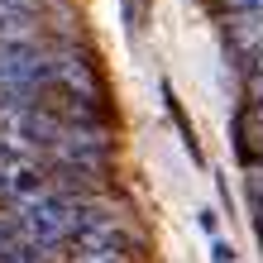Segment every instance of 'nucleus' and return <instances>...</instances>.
I'll list each match as a JSON object with an SVG mask.
<instances>
[{
	"label": "nucleus",
	"mask_w": 263,
	"mask_h": 263,
	"mask_svg": "<svg viewBox=\"0 0 263 263\" xmlns=\"http://www.w3.org/2000/svg\"><path fill=\"white\" fill-rule=\"evenodd\" d=\"M220 39H225V53L249 63L254 53H263V14H230L220 20Z\"/></svg>",
	"instance_id": "nucleus-2"
},
{
	"label": "nucleus",
	"mask_w": 263,
	"mask_h": 263,
	"mask_svg": "<svg viewBox=\"0 0 263 263\" xmlns=\"http://www.w3.org/2000/svg\"><path fill=\"white\" fill-rule=\"evenodd\" d=\"M14 244H24L20 215H14V206H0V254H5V249H14Z\"/></svg>",
	"instance_id": "nucleus-6"
},
{
	"label": "nucleus",
	"mask_w": 263,
	"mask_h": 263,
	"mask_svg": "<svg viewBox=\"0 0 263 263\" xmlns=\"http://www.w3.org/2000/svg\"><path fill=\"white\" fill-rule=\"evenodd\" d=\"M0 263H58V258L43 254V249H34V244H14V249L0 254Z\"/></svg>",
	"instance_id": "nucleus-8"
},
{
	"label": "nucleus",
	"mask_w": 263,
	"mask_h": 263,
	"mask_svg": "<svg viewBox=\"0 0 263 263\" xmlns=\"http://www.w3.org/2000/svg\"><path fill=\"white\" fill-rule=\"evenodd\" d=\"M24 39H34V14L0 5V43H24Z\"/></svg>",
	"instance_id": "nucleus-4"
},
{
	"label": "nucleus",
	"mask_w": 263,
	"mask_h": 263,
	"mask_svg": "<svg viewBox=\"0 0 263 263\" xmlns=\"http://www.w3.org/2000/svg\"><path fill=\"white\" fill-rule=\"evenodd\" d=\"M244 196H249V215H254V230L263 239V167H254V173L244 177Z\"/></svg>",
	"instance_id": "nucleus-5"
},
{
	"label": "nucleus",
	"mask_w": 263,
	"mask_h": 263,
	"mask_svg": "<svg viewBox=\"0 0 263 263\" xmlns=\"http://www.w3.org/2000/svg\"><path fill=\"white\" fill-rule=\"evenodd\" d=\"M163 110H167V120L177 125V134H182V148H187V158L192 163H206L201 158V144H196V129H192V120H187V110H182V101H177V91L163 82Z\"/></svg>",
	"instance_id": "nucleus-3"
},
{
	"label": "nucleus",
	"mask_w": 263,
	"mask_h": 263,
	"mask_svg": "<svg viewBox=\"0 0 263 263\" xmlns=\"http://www.w3.org/2000/svg\"><path fill=\"white\" fill-rule=\"evenodd\" d=\"M230 144H235V158H239L244 173L263 167V96H244V101L235 105Z\"/></svg>",
	"instance_id": "nucleus-1"
},
{
	"label": "nucleus",
	"mask_w": 263,
	"mask_h": 263,
	"mask_svg": "<svg viewBox=\"0 0 263 263\" xmlns=\"http://www.w3.org/2000/svg\"><path fill=\"white\" fill-rule=\"evenodd\" d=\"M196 225H201V230H206V235H211V239H215V235H220V215H215L211 206H206V211H196Z\"/></svg>",
	"instance_id": "nucleus-10"
},
{
	"label": "nucleus",
	"mask_w": 263,
	"mask_h": 263,
	"mask_svg": "<svg viewBox=\"0 0 263 263\" xmlns=\"http://www.w3.org/2000/svg\"><path fill=\"white\" fill-rule=\"evenodd\" d=\"M0 5H10V10H20V14H39L43 0H0Z\"/></svg>",
	"instance_id": "nucleus-13"
},
{
	"label": "nucleus",
	"mask_w": 263,
	"mask_h": 263,
	"mask_svg": "<svg viewBox=\"0 0 263 263\" xmlns=\"http://www.w3.org/2000/svg\"><path fill=\"white\" fill-rule=\"evenodd\" d=\"M244 86H249V96H263V53L244 63Z\"/></svg>",
	"instance_id": "nucleus-9"
},
{
	"label": "nucleus",
	"mask_w": 263,
	"mask_h": 263,
	"mask_svg": "<svg viewBox=\"0 0 263 263\" xmlns=\"http://www.w3.org/2000/svg\"><path fill=\"white\" fill-rule=\"evenodd\" d=\"M206 5L220 20H230V14H263V0H206Z\"/></svg>",
	"instance_id": "nucleus-7"
},
{
	"label": "nucleus",
	"mask_w": 263,
	"mask_h": 263,
	"mask_svg": "<svg viewBox=\"0 0 263 263\" xmlns=\"http://www.w3.org/2000/svg\"><path fill=\"white\" fill-rule=\"evenodd\" d=\"M211 258H215V263H235V249H230V239L215 235V239H211Z\"/></svg>",
	"instance_id": "nucleus-11"
},
{
	"label": "nucleus",
	"mask_w": 263,
	"mask_h": 263,
	"mask_svg": "<svg viewBox=\"0 0 263 263\" xmlns=\"http://www.w3.org/2000/svg\"><path fill=\"white\" fill-rule=\"evenodd\" d=\"M67 263H129V258H115V254H67Z\"/></svg>",
	"instance_id": "nucleus-12"
}]
</instances>
